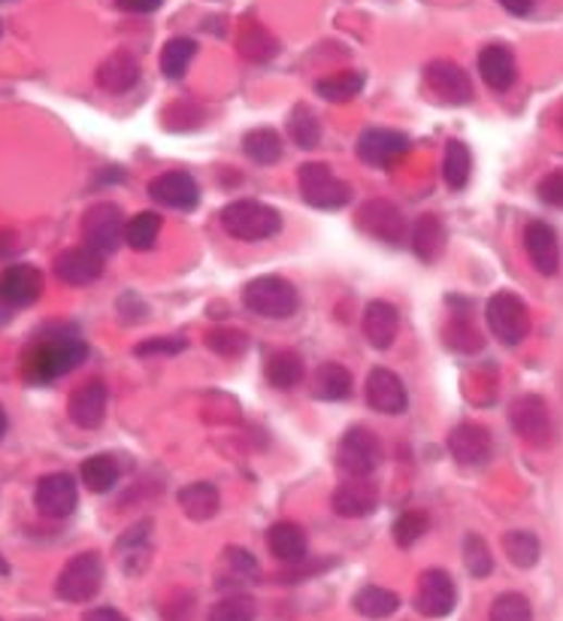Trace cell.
I'll use <instances>...</instances> for the list:
<instances>
[{
    "mask_svg": "<svg viewBox=\"0 0 563 621\" xmlns=\"http://www.w3.org/2000/svg\"><path fill=\"white\" fill-rule=\"evenodd\" d=\"M149 198L161 207H170V210L188 212L200 203V185L191 173L170 170V173H161L149 183Z\"/></svg>",
    "mask_w": 563,
    "mask_h": 621,
    "instance_id": "cell-15",
    "label": "cell"
},
{
    "mask_svg": "<svg viewBox=\"0 0 563 621\" xmlns=\"http://www.w3.org/2000/svg\"><path fill=\"white\" fill-rule=\"evenodd\" d=\"M464 564L466 573H470L473 580H485V576H491L493 573L491 549H488V543H485L479 534H466L464 537Z\"/></svg>",
    "mask_w": 563,
    "mask_h": 621,
    "instance_id": "cell-42",
    "label": "cell"
},
{
    "mask_svg": "<svg viewBox=\"0 0 563 621\" xmlns=\"http://www.w3.org/2000/svg\"><path fill=\"white\" fill-rule=\"evenodd\" d=\"M288 137L300 146V149H315L322 142V122L312 113L306 103H300L288 115Z\"/></svg>",
    "mask_w": 563,
    "mask_h": 621,
    "instance_id": "cell-39",
    "label": "cell"
},
{
    "mask_svg": "<svg viewBox=\"0 0 563 621\" xmlns=\"http://www.w3.org/2000/svg\"><path fill=\"white\" fill-rule=\"evenodd\" d=\"M188 349V339L185 337H155L146 339V343H137L134 346V355L140 358H149V355H179Z\"/></svg>",
    "mask_w": 563,
    "mask_h": 621,
    "instance_id": "cell-48",
    "label": "cell"
},
{
    "mask_svg": "<svg viewBox=\"0 0 563 621\" xmlns=\"http://www.w3.org/2000/svg\"><path fill=\"white\" fill-rule=\"evenodd\" d=\"M488 621H534V609H530L524 594L506 592L493 600Z\"/></svg>",
    "mask_w": 563,
    "mask_h": 621,
    "instance_id": "cell-47",
    "label": "cell"
},
{
    "mask_svg": "<svg viewBox=\"0 0 563 621\" xmlns=\"http://www.w3.org/2000/svg\"><path fill=\"white\" fill-rule=\"evenodd\" d=\"M366 403H370V410L381 412V415H400L409 407L406 385L391 370H370L366 373Z\"/></svg>",
    "mask_w": 563,
    "mask_h": 621,
    "instance_id": "cell-17",
    "label": "cell"
},
{
    "mask_svg": "<svg viewBox=\"0 0 563 621\" xmlns=\"http://www.w3.org/2000/svg\"><path fill=\"white\" fill-rule=\"evenodd\" d=\"M539 200L549 203V207H563V173H549L542 183H539Z\"/></svg>",
    "mask_w": 563,
    "mask_h": 621,
    "instance_id": "cell-50",
    "label": "cell"
},
{
    "mask_svg": "<svg viewBox=\"0 0 563 621\" xmlns=\"http://www.w3.org/2000/svg\"><path fill=\"white\" fill-rule=\"evenodd\" d=\"M107 400H110L107 385L100 380H88L67 400V415H71L73 424H79L85 431H95L107 419Z\"/></svg>",
    "mask_w": 563,
    "mask_h": 621,
    "instance_id": "cell-21",
    "label": "cell"
},
{
    "mask_svg": "<svg viewBox=\"0 0 563 621\" xmlns=\"http://www.w3.org/2000/svg\"><path fill=\"white\" fill-rule=\"evenodd\" d=\"M88 358V346L76 331L61 327L55 334H46L34 346H30L25 358H22V370L25 380L37 382V385H49V382L67 376Z\"/></svg>",
    "mask_w": 563,
    "mask_h": 621,
    "instance_id": "cell-1",
    "label": "cell"
},
{
    "mask_svg": "<svg viewBox=\"0 0 563 621\" xmlns=\"http://www.w3.org/2000/svg\"><path fill=\"white\" fill-rule=\"evenodd\" d=\"M103 585V561L98 551H79L58 573L55 594L67 604H88L95 600Z\"/></svg>",
    "mask_w": 563,
    "mask_h": 621,
    "instance_id": "cell-5",
    "label": "cell"
},
{
    "mask_svg": "<svg viewBox=\"0 0 563 621\" xmlns=\"http://www.w3.org/2000/svg\"><path fill=\"white\" fill-rule=\"evenodd\" d=\"M76 504H79V488L71 473H49L37 482L34 507L46 519H67L76 512Z\"/></svg>",
    "mask_w": 563,
    "mask_h": 621,
    "instance_id": "cell-12",
    "label": "cell"
},
{
    "mask_svg": "<svg viewBox=\"0 0 563 621\" xmlns=\"http://www.w3.org/2000/svg\"><path fill=\"white\" fill-rule=\"evenodd\" d=\"M524 249L527 258L542 276H554L561 268V246H558V234L554 227L546 222H530L524 227Z\"/></svg>",
    "mask_w": 563,
    "mask_h": 621,
    "instance_id": "cell-23",
    "label": "cell"
},
{
    "mask_svg": "<svg viewBox=\"0 0 563 621\" xmlns=\"http://www.w3.org/2000/svg\"><path fill=\"white\" fill-rule=\"evenodd\" d=\"M195 55H198V42L191 40V37H173L161 49V73L167 79H183L188 67H191Z\"/></svg>",
    "mask_w": 563,
    "mask_h": 621,
    "instance_id": "cell-37",
    "label": "cell"
},
{
    "mask_svg": "<svg viewBox=\"0 0 563 621\" xmlns=\"http://www.w3.org/2000/svg\"><path fill=\"white\" fill-rule=\"evenodd\" d=\"M303 358L291 349H279V352H273L267 358V364H264V376L273 388H279V392H291L295 385L303 382Z\"/></svg>",
    "mask_w": 563,
    "mask_h": 621,
    "instance_id": "cell-30",
    "label": "cell"
},
{
    "mask_svg": "<svg viewBox=\"0 0 563 621\" xmlns=\"http://www.w3.org/2000/svg\"><path fill=\"white\" fill-rule=\"evenodd\" d=\"M364 83L366 76L361 71H342L318 79V83H315V91H318L324 100H330V103H349V100H354L364 91Z\"/></svg>",
    "mask_w": 563,
    "mask_h": 621,
    "instance_id": "cell-34",
    "label": "cell"
},
{
    "mask_svg": "<svg viewBox=\"0 0 563 621\" xmlns=\"http://www.w3.org/2000/svg\"><path fill=\"white\" fill-rule=\"evenodd\" d=\"M509 422H512V431L530 443V446H549L551 443V419L546 400L536 395H524L512 403L509 410Z\"/></svg>",
    "mask_w": 563,
    "mask_h": 621,
    "instance_id": "cell-14",
    "label": "cell"
},
{
    "mask_svg": "<svg viewBox=\"0 0 563 621\" xmlns=\"http://www.w3.org/2000/svg\"><path fill=\"white\" fill-rule=\"evenodd\" d=\"M409 240H412V252L418 254L424 264H434L439 254H442V249H446V227L439 222V215H434V212L422 215L412 225Z\"/></svg>",
    "mask_w": 563,
    "mask_h": 621,
    "instance_id": "cell-29",
    "label": "cell"
},
{
    "mask_svg": "<svg viewBox=\"0 0 563 621\" xmlns=\"http://www.w3.org/2000/svg\"><path fill=\"white\" fill-rule=\"evenodd\" d=\"M42 295V273L34 264H10L0 270V300L7 307H30Z\"/></svg>",
    "mask_w": 563,
    "mask_h": 621,
    "instance_id": "cell-18",
    "label": "cell"
},
{
    "mask_svg": "<svg viewBox=\"0 0 563 621\" xmlns=\"http://www.w3.org/2000/svg\"><path fill=\"white\" fill-rule=\"evenodd\" d=\"M330 504L342 519H366L379 507V488L370 476H349L346 482H339Z\"/></svg>",
    "mask_w": 563,
    "mask_h": 621,
    "instance_id": "cell-16",
    "label": "cell"
},
{
    "mask_svg": "<svg viewBox=\"0 0 563 621\" xmlns=\"http://www.w3.org/2000/svg\"><path fill=\"white\" fill-rule=\"evenodd\" d=\"M352 395V373L339 364H322L312 376V397L315 400H346Z\"/></svg>",
    "mask_w": 563,
    "mask_h": 621,
    "instance_id": "cell-33",
    "label": "cell"
},
{
    "mask_svg": "<svg viewBox=\"0 0 563 621\" xmlns=\"http://www.w3.org/2000/svg\"><path fill=\"white\" fill-rule=\"evenodd\" d=\"M207 346L222 358H240L249 349V334L237 327H212L207 334Z\"/></svg>",
    "mask_w": 563,
    "mask_h": 621,
    "instance_id": "cell-43",
    "label": "cell"
},
{
    "mask_svg": "<svg viewBox=\"0 0 563 621\" xmlns=\"http://www.w3.org/2000/svg\"><path fill=\"white\" fill-rule=\"evenodd\" d=\"M125 215L115 203H95L83 215V240L103 258L113 254L125 243Z\"/></svg>",
    "mask_w": 563,
    "mask_h": 621,
    "instance_id": "cell-8",
    "label": "cell"
},
{
    "mask_svg": "<svg viewBox=\"0 0 563 621\" xmlns=\"http://www.w3.org/2000/svg\"><path fill=\"white\" fill-rule=\"evenodd\" d=\"M337 464L349 476H370L381 464V443L370 427H349L337 446Z\"/></svg>",
    "mask_w": 563,
    "mask_h": 621,
    "instance_id": "cell-7",
    "label": "cell"
},
{
    "mask_svg": "<svg viewBox=\"0 0 563 621\" xmlns=\"http://www.w3.org/2000/svg\"><path fill=\"white\" fill-rule=\"evenodd\" d=\"M254 619H258V607H254L252 597H246V594L222 597V600L210 609V621H254Z\"/></svg>",
    "mask_w": 563,
    "mask_h": 621,
    "instance_id": "cell-45",
    "label": "cell"
},
{
    "mask_svg": "<svg viewBox=\"0 0 563 621\" xmlns=\"http://www.w3.org/2000/svg\"><path fill=\"white\" fill-rule=\"evenodd\" d=\"M409 137L395 127H366L358 137V158L370 167L388 170L409 152Z\"/></svg>",
    "mask_w": 563,
    "mask_h": 621,
    "instance_id": "cell-11",
    "label": "cell"
},
{
    "mask_svg": "<svg viewBox=\"0 0 563 621\" xmlns=\"http://www.w3.org/2000/svg\"><path fill=\"white\" fill-rule=\"evenodd\" d=\"M267 549L270 555L282 561V564L297 567L303 564L310 558V543H306V534L303 527L295 522H276L267 531Z\"/></svg>",
    "mask_w": 563,
    "mask_h": 621,
    "instance_id": "cell-24",
    "label": "cell"
},
{
    "mask_svg": "<svg viewBox=\"0 0 563 621\" xmlns=\"http://www.w3.org/2000/svg\"><path fill=\"white\" fill-rule=\"evenodd\" d=\"M0 576H10V564H7V558L0 555Z\"/></svg>",
    "mask_w": 563,
    "mask_h": 621,
    "instance_id": "cell-54",
    "label": "cell"
},
{
    "mask_svg": "<svg viewBox=\"0 0 563 621\" xmlns=\"http://www.w3.org/2000/svg\"><path fill=\"white\" fill-rule=\"evenodd\" d=\"M485 319L493 337L503 346H518L530 334V310L522 297L512 291H497L485 307Z\"/></svg>",
    "mask_w": 563,
    "mask_h": 621,
    "instance_id": "cell-6",
    "label": "cell"
},
{
    "mask_svg": "<svg viewBox=\"0 0 563 621\" xmlns=\"http://www.w3.org/2000/svg\"><path fill=\"white\" fill-rule=\"evenodd\" d=\"M503 551H506V558L512 561L515 567H522V570H530V567L539 561V539L536 534L530 531H509L506 537H503Z\"/></svg>",
    "mask_w": 563,
    "mask_h": 621,
    "instance_id": "cell-40",
    "label": "cell"
},
{
    "mask_svg": "<svg viewBox=\"0 0 563 621\" xmlns=\"http://www.w3.org/2000/svg\"><path fill=\"white\" fill-rule=\"evenodd\" d=\"M479 73L488 88H493V91H509V88L515 85V76H518L515 55L509 52L506 46H500V42L485 46L479 52Z\"/></svg>",
    "mask_w": 563,
    "mask_h": 621,
    "instance_id": "cell-27",
    "label": "cell"
},
{
    "mask_svg": "<svg viewBox=\"0 0 563 621\" xmlns=\"http://www.w3.org/2000/svg\"><path fill=\"white\" fill-rule=\"evenodd\" d=\"M427 524H430L427 512H422V509H409V512H403V516L395 522L391 537H395V543L400 549H409V546H415V543L424 537Z\"/></svg>",
    "mask_w": 563,
    "mask_h": 621,
    "instance_id": "cell-44",
    "label": "cell"
},
{
    "mask_svg": "<svg viewBox=\"0 0 563 621\" xmlns=\"http://www.w3.org/2000/svg\"><path fill=\"white\" fill-rule=\"evenodd\" d=\"M140 83V61L130 52H113L103 58L98 67V85L110 95H125L134 85Z\"/></svg>",
    "mask_w": 563,
    "mask_h": 621,
    "instance_id": "cell-26",
    "label": "cell"
},
{
    "mask_svg": "<svg viewBox=\"0 0 563 621\" xmlns=\"http://www.w3.org/2000/svg\"><path fill=\"white\" fill-rule=\"evenodd\" d=\"M242 152L246 158H252L254 164L267 167V164H276L282 158V137L273 131V127H254L242 137Z\"/></svg>",
    "mask_w": 563,
    "mask_h": 621,
    "instance_id": "cell-35",
    "label": "cell"
},
{
    "mask_svg": "<svg viewBox=\"0 0 563 621\" xmlns=\"http://www.w3.org/2000/svg\"><path fill=\"white\" fill-rule=\"evenodd\" d=\"M458 588L446 570H424L418 588H415V609L424 619H446L454 612Z\"/></svg>",
    "mask_w": 563,
    "mask_h": 621,
    "instance_id": "cell-13",
    "label": "cell"
},
{
    "mask_svg": "<svg viewBox=\"0 0 563 621\" xmlns=\"http://www.w3.org/2000/svg\"><path fill=\"white\" fill-rule=\"evenodd\" d=\"M297 185H300V198L306 200L315 210H342L352 203V188L342 183L334 170L322 164V161H306L300 164L297 173Z\"/></svg>",
    "mask_w": 563,
    "mask_h": 621,
    "instance_id": "cell-4",
    "label": "cell"
},
{
    "mask_svg": "<svg viewBox=\"0 0 563 621\" xmlns=\"http://www.w3.org/2000/svg\"><path fill=\"white\" fill-rule=\"evenodd\" d=\"M176 504L183 507V512L191 522H210L222 507V497H218V488L212 482H191V485L179 488Z\"/></svg>",
    "mask_w": 563,
    "mask_h": 621,
    "instance_id": "cell-28",
    "label": "cell"
},
{
    "mask_svg": "<svg viewBox=\"0 0 563 621\" xmlns=\"http://www.w3.org/2000/svg\"><path fill=\"white\" fill-rule=\"evenodd\" d=\"M52 270L64 285H91L103 273V254L88 246H73L58 254L52 261Z\"/></svg>",
    "mask_w": 563,
    "mask_h": 621,
    "instance_id": "cell-19",
    "label": "cell"
},
{
    "mask_svg": "<svg viewBox=\"0 0 563 621\" xmlns=\"http://www.w3.org/2000/svg\"><path fill=\"white\" fill-rule=\"evenodd\" d=\"M225 555H227V564L234 567V570L240 573L242 580H252L254 582V580H258V576H261V567H258V561H254L249 551L227 549Z\"/></svg>",
    "mask_w": 563,
    "mask_h": 621,
    "instance_id": "cell-49",
    "label": "cell"
},
{
    "mask_svg": "<svg viewBox=\"0 0 563 621\" xmlns=\"http://www.w3.org/2000/svg\"><path fill=\"white\" fill-rule=\"evenodd\" d=\"M358 225L366 237L388 243V246H400L409 234L406 215L391 200H366L358 212Z\"/></svg>",
    "mask_w": 563,
    "mask_h": 621,
    "instance_id": "cell-9",
    "label": "cell"
},
{
    "mask_svg": "<svg viewBox=\"0 0 563 621\" xmlns=\"http://www.w3.org/2000/svg\"><path fill=\"white\" fill-rule=\"evenodd\" d=\"M240 52L252 61H270V58L279 52V42L270 34L267 28H261L258 22L246 25L240 34Z\"/></svg>",
    "mask_w": 563,
    "mask_h": 621,
    "instance_id": "cell-41",
    "label": "cell"
},
{
    "mask_svg": "<svg viewBox=\"0 0 563 621\" xmlns=\"http://www.w3.org/2000/svg\"><path fill=\"white\" fill-rule=\"evenodd\" d=\"M83 621H127L118 609H113V607H95V609H88L83 616Z\"/></svg>",
    "mask_w": 563,
    "mask_h": 621,
    "instance_id": "cell-52",
    "label": "cell"
},
{
    "mask_svg": "<svg viewBox=\"0 0 563 621\" xmlns=\"http://www.w3.org/2000/svg\"><path fill=\"white\" fill-rule=\"evenodd\" d=\"M152 527H155L152 519H142L134 527H127L122 539L115 543V555H118L122 570H125L127 576H140L142 570L149 567V558H152Z\"/></svg>",
    "mask_w": 563,
    "mask_h": 621,
    "instance_id": "cell-22",
    "label": "cell"
},
{
    "mask_svg": "<svg viewBox=\"0 0 563 621\" xmlns=\"http://www.w3.org/2000/svg\"><path fill=\"white\" fill-rule=\"evenodd\" d=\"M222 227L234 240L261 243L279 234L282 215L261 200H234L222 210Z\"/></svg>",
    "mask_w": 563,
    "mask_h": 621,
    "instance_id": "cell-2",
    "label": "cell"
},
{
    "mask_svg": "<svg viewBox=\"0 0 563 621\" xmlns=\"http://www.w3.org/2000/svg\"><path fill=\"white\" fill-rule=\"evenodd\" d=\"M424 85L437 95L442 103L449 107H464L473 100V83H470V73L454 64L449 58H437L424 67Z\"/></svg>",
    "mask_w": 563,
    "mask_h": 621,
    "instance_id": "cell-10",
    "label": "cell"
},
{
    "mask_svg": "<svg viewBox=\"0 0 563 621\" xmlns=\"http://www.w3.org/2000/svg\"><path fill=\"white\" fill-rule=\"evenodd\" d=\"M118 476H122V470L115 464L113 455H91V458H85L83 467H79V480H83V485L91 495L113 492Z\"/></svg>",
    "mask_w": 563,
    "mask_h": 621,
    "instance_id": "cell-31",
    "label": "cell"
},
{
    "mask_svg": "<svg viewBox=\"0 0 563 621\" xmlns=\"http://www.w3.org/2000/svg\"><path fill=\"white\" fill-rule=\"evenodd\" d=\"M118 3V10H125V13H137V15H149L161 10V3L164 0H115Z\"/></svg>",
    "mask_w": 563,
    "mask_h": 621,
    "instance_id": "cell-51",
    "label": "cell"
},
{
    "mask_svg": "<svg viewBox=\"0 0 563 621\" xmlns=\"http://www.w3.org/2000/svg\"><path fill=\"white\" fill-rule=\"evenodd\" d=\"M242 303L246 310L261 315V319H273V322H285L291 319L300 307V295L288 280L282 276H258L242 288Z\"/></svg>",
    "mask_w": 563,
    "mask_h": 621,
    "instance_id": "cell-3",
    "label": "cell"
},
{
    "mask_svg": "<svg viewBox=\"0 0 563 621\" xmlns=\"http://www.w3.org/2000/svg\"><path fill=\"white\" fill-rule=\"evenodd\" d=\"M446 343H449L454 352L461 355H476L481 352V346H485L479 331L473 327V322H466V319L449 322V327H446Z\"/></svg>",
    "mask_w": 563,
    "mask_h": 621,
    "instance_id": "cell-46",
    "label": "cell"
},
{
    "mask_svg": "<svg viewBox=\"0 0 563 621\" xmlns=\"http://www.w3.org/2000/svg\"><path fill=\"white\" fill-rule=\"evenodd\" d=\"M500 7L512 15H527L534 10V0H500Z\"/></svg>",
    "mask_w": 563,
    "mask_h": 621,
    "instance_id": "cell-53",
    "label": "cell"
},
{
    "mask_svg": "<svg viewBox=\"0 0 563 621\" xmlns=\"http://www.w3.org/2000/svg\"><path fill=\"white\" fill-rule=\"evenodd\" d=\"M352 604L358 616H364V619L370 621H379L395 616L397 609H400V594L388 592V588H381V585H364L361 592L354 594Z\"/></svg>",
    "mask_w": 563,
    "mask_h": 621,
    "instance_id": "cell-32",
    "label": "cell"
},
{
    "mask_svg": "<svg viewBox=\"0 0 563 621\" xmlns=\"http://www.w3.org/2000/svg\"><path fill=\"white\" fill-rule=\"evenodd\" d=\"M491 449L493 446H491V434H488V427H481V424H476V422L458 424V427L449 434V452L458 464H464V467L488 464Z\"/></svg>",
    "mask_w": 563,
    "mask_h": 621,
    "instance_id": "cell-20",
    "label": "cell"
},
{
    "mask_svg": "<svg viewBox=\"0 0 563 621\" xmlns=\"http://www.w3.org/2000/svg\"><path fill=\"white\" fill-rule=\"evenodd\" d=\"M161 227H164V222H161L158 212H137L125 225V243L134 252H149V249H155L158 237H161Z\"/></svg>",
    "mask_w": 563,
    "mask_h": 621,
    "instance_id": "cell-36",
    "label": "cell"
},
{
    "mask_svg": "<svg viewBox=\"0 0 563 621\" xmlns=\"http://www.w3.org/2000/svg\"><path fill=\"white\" fill-rule=\"evenodd\" d=\"M7 434V415H3V410H0V437Z\"/></svg>",
    "mask_w": 563,
    "mask_h": 621,
    "instance_id": "cell-55",
    "label": "cell"
},
{
    "mask_svg": "<svg viewBox=\"0 0 563 621\" xmlns=\"http://www.w3.org/2000/svg\"><path fill=\"white\" fill-rule=\"evenodd\" d=\"M470 170H473V156L466 149V142L449 140L446 142V156H442V179L449 185L451 191H461L470 179Z\"/></svg>",
    "mask_w": 563,
    "mask_h": 621,
    "instance_id": "cell-38",
    "label": "cell"
},
{
    "mask_svg": "<svg viewBox=\"0 0 563 621\" xmlns=\"http://www.w3.org/2000/svg\"><path fill=\"white\" fill-rule=\"evenodd\" d=\"M400 327V312L388 300H370L364 310V337L373 349H388Z\"/></svg>",
    "mask_w": 563,
    "mask_h": 621,
    "instance_id": "cell-25",
    "label": "cell"
}]
</instances>
